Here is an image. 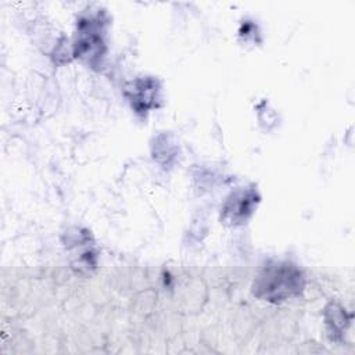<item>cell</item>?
Instances as JSON below:
<instances>
[{
    "mask_svg": "<svg viewBox=\"0 0 355 355\" xmlns=\"http://www.w3.org/2000/svg\"><path fill=\"white\" fill-rule=\"evenodd\" d=\"M258 201V196L254 190H240L230 196L223 207V220L236 225L243 223L252 214Z\"/></svg>",
    "mask_w": 355,
    "mask_h": 355,
    "instance_id": "7a4b0ae2",
    "label": "cell"
},
{
    "mask_svg": "<svg viewBox=\"0 0 355 355\" xmlns=\"http://www.w3.org/2000/svg\"><path fill=\"white\" fill-rule=\"evenodd\" d=\"M302 288V272L288 262L268 265L254 282V294L258 298L270 302H279L291 298L300 294Z\"/></svg>",
    "mask_w": 355,
    "mask_h": 355,
    "instance_id": "6da1fadb",
    "label": "cell"
}]
</instances>
